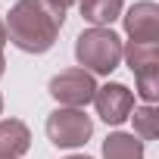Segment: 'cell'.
I'll return each instance as SVG.
<instances>
[{
    "label": "cell",
    "mask_w": 159,
    "mask_h": 159,
    "mask_svg": "<svg viewBox=\"0 0 159 159\" xmlns=\"http://www.w3.org/2000/svg\"><path fill=\"white\" fill-rule=\"evenodd\" d=\"M62 22L66 13L53 10L47 0H16L3 19V28L7 41L22 53H47L56 44Z\"/></svg>",
    "instance_id": "obj_1"
},
{
    "label": "cell",
    "mask_w": 159,
    "mask_h": 159,
    "mask_svg": "<svg viewBox=\"0 0 159 159\" xmlns=\"http://www.w3.org/2000/svg\"><path fill=\"white\" fill-rule=\"evenodd\" d=\"M75 59L91 75H109L122 62V38L112 28H88L75 41Z\"/></svg>",
    "instance_id": "obj_2"
},
{
    "label": "cell",
    "mask_w": 159,
    "mask_h": 159,
    "mask_svg": "<svg viewBox=\"0 0 159 159\" xmlns=\"http://www.w3.org/2000/svg\"><path fill=\"white\" fill-rule=\"evenodd\" d=\"M94 134V122L84 109H69L59 106L47 116V137L53 147L62 150H75V147H84Z\"/></svg>",
    "instance_id": "obj_3"
},
{
    "label": "cell",
    "mask_w": 159,
    "mask_h": 159,
    "mask_svg": "<svg viewBox=\"0 0 159 159\" xmlns=\"http://www.w3.org/2000/svg\"><path fill=\"white\" fill-rule=\"evenodd\" d=\"M47 91H50V97L59 106L84 109L94 100V94H97V81H94V75L84 72V69H66V72H59V75L50 78Z\"/></svg>",
    "instance_id": "obj_4"
},
{
    "label": "cell",
    "mask_w": 159,
    "mask_h": 159,
    "mask_svg": "<svg viewBox=\"0 0 159 159\" xmlns=\"http://www.w3.org/2000/svg\"><path fill=\"white\" fill-rule=\"evenodd\" d=\"M91 103L97 106V116L106 125H122V122H128V116L134 109V91H128L119 81H109V84L97 88Z\"/></svg>",
    "instance_id": "obj_5"
},
{
    "label": "cell",
    "mask_w": 159,
    "mask_h": 159,
    "mask_svg": "<svg viewBox=\"0 0 159 159\" xmlns=\"http://www.w3.org/2000/svg\"><path fill=\"white\" fill-rule=\"evenodd\" d=\"M125 34L137 44H159V7L153 0L134 3L125 16Z\"/></svg>",
    "instance_id": "obj_6"
},
{
    "label": "cell",
    "mask_w": 159,
    "mask_h": 159,
    "mask_svg": "<svg viewBox=\"0 0 159 159\" xmlns=\"http://www.w3.org/2000/svg\"><path fill=\"white\" fill-rule=\"evenodd\" d=\"M31 147V131L19 119H3L0 122V156L3 159H19Z\"/></svg>",
    "instance_id": "obj_7"
},
{
    "label": "cell",
    "mask_w": 159,
    "mask_h": 159,
    "mask_svg": "<svg viewBox=\"0 0 159 159\" xmlns=\"http://www.w3.org/2000/svg\"><path fill=\"white\" fill-rule=\"evenodd\" d=\"M125 0H78L81 16L94 25V28H109L119 16H122Z\"/></svg>",
    "instance_id": "obj_8"
},
{
    "label": "cell",
    "mask_w": 159,
    "mask_h": 159,
    "mask_svg": "<svg viewBox=\"0 0 159 159\" xmlns=\"http://www.w3.org/2000/svg\"><path fill=\"white\" fill-rule=\"evenodd\" d=\"M103 159H143V140L125 131H112L103 140Z\"/></svg>",
    "instance_id": "obj_9"
},
{
    "label": "cell",
    "mask_w": 159,
    "mask_h": 159,
    "mask_svg": "<svg viewBox=\"0 0 159 159\" xmlns=\"http://www.w3.org/2000/svg\"><path fill=\"white\" fill-rule=\"evenodd\" d=\"M122 59L128 62L131 72L159 66V44H137V41H128V44H122Z\"/></svg>",
    "instance_id": "obj_10"
},
{
    "label": "cell",
    "mask_w": 159,
    "mask_h": 159,
    "mask_svg": "<svg viewBox=\"0 0 159 159\" xmlns=\"http://www.w3.org/2000/svg\"><path fill=\"white\" fill-rule=\"evenodd\" d=\"M128 119H134V137L137 140H153L159 134V109L156 106L143 103L140 109H131Z\"/></svg>",
    "instance_id": "obj_11"
},
{
    "label": "cell",
    "mask_w": 159,
    "mask_h": 159,
    "mask_svg": "<svg viewBox=\"0 0 159 159\" xmlns=\"http://www.w3.org/2000/svg\"><path fill=\"white\" fill-rule=\"evenodd\" d=\"M134 81H137V97L147 106H156V100H159V66L134 72Z\"/></svg>",
    "instance_id": "obj_12"
},
{
    "label": "cell",
    "mask_w": 159,
    "mask_h": 159,
    "mask_svg": "<svg viewBox=\"0 0 159 159\" xmlns=\"http://www.w3.org/2000/svg\"><path fill=\"white\" fill-rule=\"evenodd\" d=\"M3 47H7V28H3V19H0V75L7 72V56H3Z\"/></svg>",
    "instance_id": "obj_13"
},
{
    "label": "cell",
    "mask_w": 159,
    "mask_h": 159,
    "mask_svg": "<svg viewBox=\"0 0 159 159\" xmlns=\"http://www.w3.org/2000/svg\"><path fill=\"white\" fill-rule=\"evenodd\" d=\"M47 3H50L53 10H59V13H66V10H69L72 3H78V0H47Z\"/></svg>",
    "instance_id": "obj_14"
},
{
    "label": "cell",
    "mask_w": 159,
    "mask_h": 159,
    "mask_svg": "<svg viewBox=\"0 0 159 159\" xmlns=\"http://www.w3.org/2000/svg\"><path fill=\"white\" fill-rule=\"evenodd\" d=\"M66 159H91V156H66Z\"/></svg>",
    "instance_id": "obj_15"
},
{
    "label": "cell",
    "mask_w": 159,
    "mask_h": 159,
    "mask_svg": "<svg viewBox=\"0 0 159 159\" xmlns=\"http://www.w3.org/2000/svg\"><path fill=\"white\" fill-rule=\"evenodd\" d=\"M0 112H3V94H0Z\"/></svg>",
    "instance_id": "obj_16"
},
{
    "label": "cell",
    "mask_w": 159,
    "mask_h": 159,
    "mask_svg": "<svg viewBox=\"0 0 159 159\" xmlns=\"http://www.w3.org/2000/svg\"><path fill=\"white\" fill-rule=\"evenodd\" d=\"M0 159H3V156H0Z\"/></svg>",
    "instance_id": "obj_17"
}]
</instances>
